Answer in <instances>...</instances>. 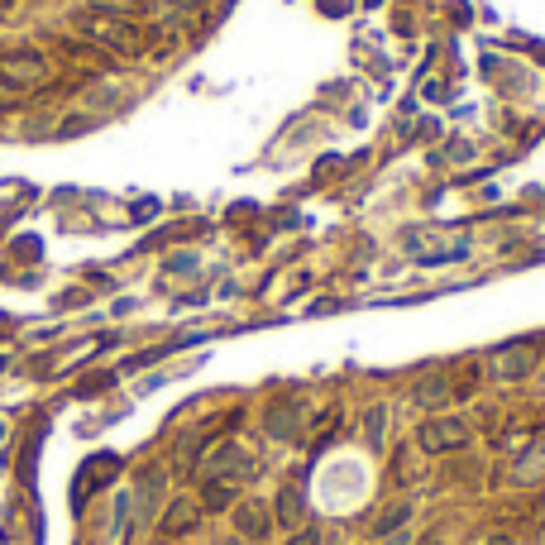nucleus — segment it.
<instances>
[{
	"instance_id": "1a4fd4ad",
	"label": "nucleus",
	"mask_w": 545,
	"mask_h": 545,
	"mask_svg": "<svg viewBox=\"0 0 545 545\" xmlns=\"http://www.w3.org/2000/svg\"><path fill=\"white\" fill-rule=\"evenodd\" d=\"M450 397H455V383H450L445 373H426V378H416L412 383V402L416 407H426V412H440Z\"/></svg>"
},
{
	"instance_id": "4be33fe9",
	"label": "nucleus",
	"mask_w": 545,
	"mask_h": 545,
	"mask_svg": "<svg viewBox=\"0 0 545 545\" xmlns=\"http://www.w3.org/2000/svg\"><path fill=\"white\" fill-rule=\"evenodd\" d=\"M5 106H10V91H5V87H0V110H5Z\"/></svg>"
},
{
	"instance_id": "5701e85b",
	"label": "nucleus",
	"mask_w": 545,
	"mask_h": 545,
	"mask_svg": "<svg viewBox=\"0 0 545 545\" xmlns=\"http://www.w3.org/2000/svg\"><path fill=\"white\" fill-rule=\"evenodd\" d=\"M182 5H211V0H182Z\"/></svg>"
},
{
	"instance_id": "a211bd4d",
	"label": "nucleus",
	"mask_w": 545,
	"mask_h": 545,
	"mask_svg": "<svg viewBox=\"0 0 545 545\" xmlns=\"http://www.w3.org/2000/svg\"><path fill=\"white\" fill-rule=\"evenodd\" d=\"M287 545H321V531H316V526H302V531H297Z\"/></svg>"
},
{
	"instance_id": "4468645a",
	"label": "nucleus",
	"mask_w": 545,
	"mask_h": 545,
	"mask_svg": "<svg viewBox=\"0 0 545 545\" xmlns=\"http://www.w3.org/2000/svg\"><path fill=\"white\" fill-rule=\"evenodd\" d=\"M407 517H412V502H393V507H383V512L373 517L369 536H393V531H402V526H407Z\"/></svg>"
},
{
	"instance_id": "9b49d317",
	"label": "nucleus",
	"mask_w": 545,
	"mask_h": 545,
	"mask_svg": "<svg viewBox=\"0 0 545 545\" xmlns=\"http://www.w3.org/2000/svg\"><path fill=\"white\" fill-rule=\"evenodd\" d=\"M225 426H230V416H220V421H206V426H197L192 436H182V445H177V464H182V469H192V464L201 459V450H206V445H211V440H216Z\"/></svg>"
},
{
	"instance_id": "aec40b11",
	"label": "nucleus",
	"mask_w": 545,
	"mask_h": 545,
	"mask_svg": "<svg viewBox=\"0 0 545 545\" xmlns=\"http://www.w3.org/2000/svg\"><path fill=\"white\" fill-rule=\"evenodd\" d=\"M383 545H412V536H407V531H393V536H383Z\"/></svg>"
},
{
	"instance_id": "393cba45",
	"label": "nucleus",
	"mask_w": 545,
	"mask_h": 545,
	"mask_svg": "<svg viewBox=\"0 0 545 545\" xmlns=\"http://www.w3.org/2000/svg\"><path fill=\"white\" fill-rule=\"evenodd\" d=\"M235 545H240V541H235Z\"/></svg>"
},
{
	"instance_id": "20e7f679",
	"label": "nucleus",
	"mask_w": 545,
	"mask_h": 545,
	"mask_svg": "<svg viewBox=\"0 0 545 545\" xmlns=\"http://www.w3.org/2000/svg\"><path fill=\"white\" fill-rule=\"evenodd\" d=\"M416 440H421L426 455H455V450H464V445L474 440V431H469V421H459V416H431V421L416 431Z\"/></svg>"
},
{
	"instance_id": "39448f33",
	"label": "nucleus",
	"mask_w": 545,
	"mask_h": 545,
	"mask_svg": "<svg viewBox=\"0 0 545 545\" xmlns=\"http://www.w3.org/2000/svg\"><path fill=\"white\" fill-rule=\"evenodd\" d=\"M0 82H10V87H44L48 63L34 48H5L0 53Z\"/></svg>"
},
{
	"instance_id": "ddd939ff",
	"label": "nucleus",
	"mask_w": 545,
	"mask_h": 545,
	"mask_svg": "<svg viewBox=\"0 0 545 545\" xmlns=\"http://www.w3.org/2000/svg\"><path fill=\"white\" fill-rule=\"evenodd\" d=\"M545 479V436L512 464V483H541Z\"/></svg>"
},
{
	"instance_id": "f3484780",
	"label": "nucleus",
	"mask_w": 545,
	"mask_h": 545,
	"mask_svg": "<svg viewBox=\"0 0 545 545\" xmlns=\"http://www.w3.org/2000/svg\"><path fill=\"white\" fill-rule=\"evenodd\" d=\"M96 10H101V15H120V20H125V15H139V0H96Z\"/></svg>"
},
{
	"instance_id": "0eeeda50",
	"label": "nucleus",
	"mask_w": 545,
	"mask_h": 545,
	"mask_svg": "<svg viewBox=\"0 0 545 545\" xmlns=\"http://www.w3.org/2000/svg\"><path fill=\"white\" fill-rule=\"evenodd\" d=\"M273 522L283 526V531H302L306 526V488L302 479H287L278 502H273Z\"/></svg>"
},
{
	"instance_id": "b1692460",
	"label": "nucleus",
	"mask_w": 545,
	"mask_h": 545,
	"mask_svg": "<svg viewBox=\"0 0 545 545\" xmlns=\"http://www.w3.org/2000/svg\"><path fill=\"white\" fill-rule=\"evenodd\" d=\"M0 369H5V359H0Z\"/></svg>"
},
{
	"instance_id": "f8f14e48",
	"label": "nucleus",
	"mask_w": 545,
	"mask_h": 545,
	"mask_svg": "<svg viewBox=\"0 0 545 545\" xmlns=\"http://www.w3.org/2000/svg\"><path fill=\"white\" fill-rule=\"evenodd\" d=\"M201 522V502L197 498H177L168 512H163V522H158V531L163 536H187V531H197Z\"/></svg>"
},
{
	"instance_id": "423d86ee",
	"label": "nucleus",
	"mask_w": 545,
	"mask_h": 545,
	"mask_svg": "<svg viewBox=\"0 0 545 545\" xmlns=\"http://www.w3.org/2000/svg\"><path fill=\"white\" fill-rule=\"evenodd\" d=\"M115 474H120V459H115V455H96V459H87V464L77 469V483H72V507L82 512L91 493H96V488H101L106 479H115Z\"/></svg>"
},
{
	"instance_id": "6e6552de",
	"label": "nucleus",
	"mask_w": 545,
	"mask_h": 545,
	"mask_svg": "<svg viewBox=\"0 0 545 545\" xmlns=\"http://www.w3.org/2000/svg\"><path fill=\"white\" fill-rule=\"evenodd\" d=\"M235 531H240L244 541H268L273 536V512L254 498L235 502Z\"/></svg>"
},
{
	"instance_id": "dca6fc26",
	"label": "nucleus",
	"mask_w": 545,
	"mask_h": 545,
	"mask_svg": "<svg viewBox=\"0 0 545 545\" xmlns=\"http://www.w3.org/2000/svg\"><path fill=\"white\" fill-rule=\"evenodd\" d=\"M225 507H235V483L206 479V488H201V512H225Z\"/></svg>"
},
{
	"instance_id": "2eb2a0df",
	"label": "nucleus",
	"mask_w": 545,
	"mask_h": 545,
	"mask_svg": "<svg viewBox=\"0 0 545 545\" xmlns=\"http://www.w3.org/2000/svg\"><path fill=\"white\" fill-rule=\"evenodd\" d=\"M455 259H469V240H450V244H436V249H416V263H426V268L455 263Z\"/></svg>"
},
{
	"instance_id": "7ed1b4c3",
	"label": "nucleus",
	"mask_w": 545,
	"mask_h": 545,
	"mask_svg": "<svg viewBox=\"0 0 545 545\" xmlns=\"http://www.w3.org/2000/svg\"><path fill=\"white\" fill-rule=\"evenodd\" d=\"M82 29H87L91 44L115 48V53H139V29H134L130 20H120V15L91 10V15H82Z\"/></svg>"
},
{
	"instance_id": "6ab92c4d",
	"label": "nucleus",
	"mask_w": 545,
	"mask_h": 545,
	"mask_svg": "<svg viewBox=\"0 0 545 545\" xmlns=\"http://www.w3.org/2000/svg\"><path fill=\"white\" fill-rule=\"evenodd\" d=\"M369 436H373V445H378V436H383V407L369 412Z\"/></svg>"
},
{
	"instance_id": "412c9836",
	"label": "nucleus",
	"mask_w": 545,
	"mask_h": 545,
	"mask_svg": "<svg viewBox=\"0 0 545 545\" xmlns=\"http://www.w3.org/2000/svg\"><path fill=\"white\" fill-rule=\"evenodd\" d=\"M483 545H512V536H493V541H483Z\"/></svg>"
},
{
	"instance_id": "f03ea898",
	"label": "nucleus",
	"mask_w": 545,
	"mask_h": 545,
	"mask_svg": "<svg viewBox=\"0 0 545 545\" xmlns=\"http://www.w3.org/2000/svg\"><path fill=\"white\" fill-rule=\"evenodd\" d=\"M201 474H206V479H220V483H235V488H240L244 479H254V474H259V459L249 455L244 445L225 440V445H216V450L206 455Z\"/></svg>"
},
{
	"instance_id": "9d476101",
	"label": "nucleus",
	"mask_w": 545,
	"mask_h": 545,
	"mask_svg": "<svg viewBox=\"0 0 545 545\" xmlns=\"http://www.w3.org/2000/svg\"><path fill=\"white\" fill-rule=\"evenodd\" d=\"M263 426H268V436L297 440V436H302V407H297L292 397H287V402H273L268 416H263Z\"/></svg>"
},
{
	"instance_id": "f257e3e1",
	"label": "nucleus",
	"mask_w": 545,
	"mask_h": 545,
	"mask_svg": "<svg viewBox=\"0 0 545 545\" xmlns=\"http://www.w3.org/2000/svg\"><path fill=\"white\" fill-rule=\"evenodd\" d=\"M541 364V345L536 340H512V345H498L488 354V373L498 378V383H522L531 378Z\"/></svg>"
}]
</instances>
